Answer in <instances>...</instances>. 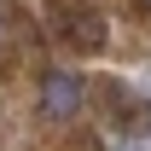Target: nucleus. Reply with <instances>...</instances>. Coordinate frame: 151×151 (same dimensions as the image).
<instances>
[{
	"instance_id": "f257e3e1",
	"label": "nucleus",
	"mask_w": 151,
	"mask_h": 151,
	"mask_svg": "<svg viewBox=\"0 0 151 151\" xmlns=\"http://www.w3.org/2000/svg\"><path fill=\"white\" fill-rule=\"evenodd\" d=\"M81 99H87V81H81L76 70H47V76H41V116H47V122L76 116Z\"/></svg>"
},
{
	"instance_id": "f03ea898",
	"label": "nucleus",
	"mask_w": 151,
	"mask_h": 151,
	"mask_svg": "<svg viewBox=\"0 0 151 151\" xmlns=\"http://www.w3.org/2000/svg\"><path fill=\"white\" fill-rule=\"evenodd\" d=\"M58 35L70 41V47H81V52H99V47H105V23H99L93 12H70V6H64V29H58Z\"/></svg>"
},
{
	"instance_id": "7ed1b4c3",
	"label": "nucleus",
	"mask_w": 151,
	"mask_h": 151,
	"mask_svg": "<svg viewBox=\"0 0 151 151\" xmlns=\"http://www.w3.org/2000/svg\"><path fill=\"white\" fill-rule=\"evenodd\" d=\"M139 6H145V12H151V0H139Z\"/></svg>"
},
{
	"instance_id": "20e7f679",
	"label": "nucleus",
	"mask_w": 151,
	"mask_h": 151,
	"mask_svg": "<svg viewBox=\"0 0 151 151\" xmlns=\"http://www.w3.org/2000/svg\"><path fill=\"white\" fill-rule=\"evenodd\" d=\"M0 23H6V18H0Z\"/></svg>"
}]
</instances>
